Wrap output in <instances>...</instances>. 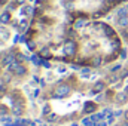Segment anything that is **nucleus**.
<instances>
[{
	"instance_id": "obj_3",
	"label": "nucleus",
	"mask_w": 128,
	"mask_h": 126,
	"mask_svg": "<svg viewBox=\"0 0 128 126\" xmlns=\"http://www.w3.org/2000/svg\"><path fill=\"white\" fill-rule=\"evenodd\" d=\"M125 54V42L112 22L91 19L73 27L63 64L76 68L103 70L119 63Z\"/></svg>"
},
{
	"instance_id": "obj_2",
	"label": "nucleus",
	"mask_w": 128,
	"mask_h": 126,
	"mask_svg": "<svg viewBox=\"0 0 128 126\" xmlns=\"http://www.w3.org/2000/svg\"><path fill=\"white\" fill-rule=\"evenodd\" d=\"M109 85L98 70V79L86 82L76 71H68L55 82L45 85L39 99L42 101V119L48 123H72L100 110L97 96Z\"/></svg>"
},
{
	"instance_id": "obj_4",
	"label": "nucleus",
	"mask_w": 128,
	"mask_h": 126,
	"mask_svg": "<svg viewBox=\"0 0 128 126\" xmlns=\"http://www.w3.org/2000/svg\"><path fill=\"white\" fill-rule=\"evenodd\" d=\"M110 22L112 25L118 30L121 37L125 42V46L128 49V3L118 7L112 15H110Z\"/></svg>"
},
{
	"instance_id": "obj_1",
	"label": "nucleus",
	"mask_w": 128,
	"mask_h": 126,
	"mask_svg": "<svg viewBox=\"0 0 128 126\" xmlns=\"http://www.w3.org/2000/svg\"><path fill=\"white\" fill-rule=\"evenodd\" d=\"M128 0H36L22 42L46 63L63 64L70 33L78 22L104 19Z\"/></svg>"
}]
</instances>
